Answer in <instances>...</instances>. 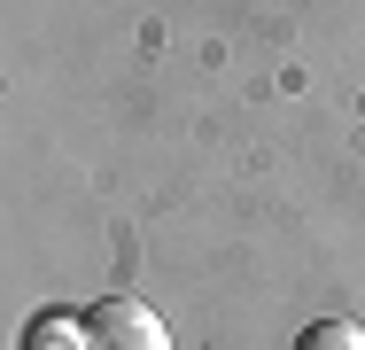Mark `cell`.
Masks as SVG:
<instances>
[{
	"label": "cell",
	"instance_id": "obj_1",
	"mask_svg": "<svg viewBox=\"0 0 365 350\" xmlns=\"http://www.w3.org/2000/svg\"><path fill=\"white\" fill-rule=\"evenodd\" d=\"M86 327H93V350H171L163 319H155L148 304H133V296L93 304V311H86Z\"/></svg>",
	"mask_w": 365,
	"mask_h": 350
},
{
	"label": "cell",
	"instance_id": "obj_2",
	"mask_svg": "<svg viewBox=\"0 0 365 350\" xmlns=\"http://www.w3.org/2000/svg\"><path fill=\"white\" fill-rule=\"evenodd\" d=\"M24 350H93V327L71 319V311H39L31 335H24Z\"/></svg>",
	"mask_w": 365,
	"mask_h": 350
},
{
	"label": "cell",
	"instance_id": "obj_3",
	"mask_svg": "<svg viewBox=\"0 0 365 350\" xmlns=\"http://www.w3.org/2000/svg\"><path fill=\"white\" fill-rule=\"evenodd\" d=\"M295 350H365V327L358 319H311Z\"/></svg>",
	"mask_w": 365,
	"mask_h": 350
}]
</instances>
